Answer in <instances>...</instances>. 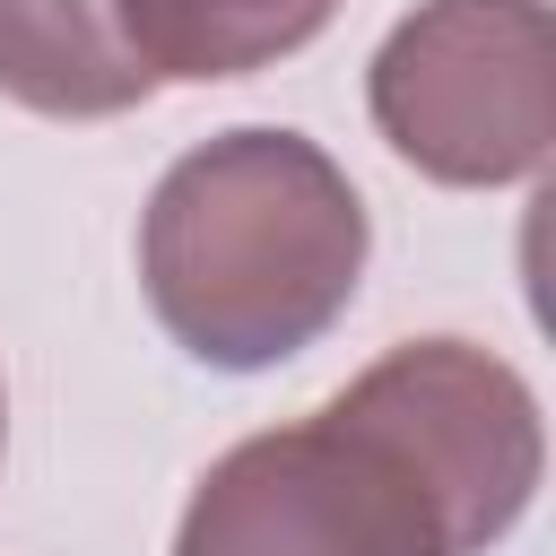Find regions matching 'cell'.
Instances as JSON below:
<instances>
[{"label":"cell","mask_w":556,"mask_h":556,"mask_svg":"<svg viewBox=\"0 0 556 556\" xmlns=\"http://www.w3.org/2000/svg\"><path fill=\"white\" fill-rule=\"evenodd\" d=\"M0 443H9V391H0Z\"/></svg>","instance_id":"6"},{"label":"cell","mask_w":556,"mask_h":556,"mask_svg":"<svg viewBox=\"0 0 556 556\" xmlns=\"http://www.w3.org/2000/svg\"><path fill=\"white\" fill-rule=\"evenodd\" d=\"M539 391L478 339H400L295 426L226 443L174 556H486L539 495Z\"/></svg>","instance_id":"1"},{"label":"cell","mask_w":556,"mask_h":556,"mask_svg":"<svg viewBox=\"0 0 556 556\" xmlns=\"http://www.w3.org/2000/svg\"><path fill=\"white\" fill-rule=\"evenodd\" d=\"M382 148L443 191L539 182L556 148L547 0H417L365 61Z\"/></svg>","instance_id":"3"},{"label":"cell","mask_w":556,"mask_h":556,"mask_svg":"<svg viewBox=\"0 0 556 556\" xmlns=\"http://www.w3.org/2000/svg\"><path fill=\"white\" fill-rule=\"evenodd\" d=\"M0 96L43 122H113L156 96L113 0H0Z\"/></svg>","instance_id":"4"},{"label":"cell","mask_w":556,"mask_h":556,"mask_svg":"<svg viewBox=\"0 0 556 556\" xmlns=\"http://www.w3.org/2000/svg\"><path fill=\"white\" fill-rule=\"evenodd\" d=\"M113 9L156 87H217L278 70L339 17V0H113Z\"/></svg>","instance_id":"5"},{"label":"cell","mask_w":556,"mask_h":556,"mask_svg":"<svg viewBox=\"0 0 556 556\" xmlns=\"http://www.w3.org/2000/svg\"><path fill=\"white\" fill-rule=\"evenodd\" d=\"M374 217L348 165L278 122L182 148L139 208V287L156 330L208 374L304 356L365 287Z\"/></svg>","instance_id":"2"}]
</instances>
